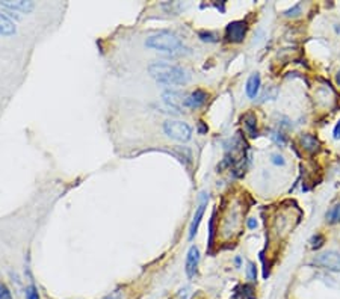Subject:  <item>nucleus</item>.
Masks as SVG:
<instances>
[{
  "label": "nucleus",
  "mask_w": 340,
  "mask_h": 299,
  "mask_svg": "<svg viewBox=\"0 0 340 299\" xmlns=\"http://www.w3.org/2000/svg\"><path fill=\"white\" fill-rule=\"evenodd\" d=\"M148 74L154 79L157 83L162 85H185L189 81V74L182 68L168 62H153L148 65Z\"/></svg>",
  "instance_id": "1"
},
{
  "label": "nucleus",
  "mask_w": 340,
  "mask_h": 299,
  "mask_svg": "<svg viewBox=\"0 0 340 299\" xmlns=\"http://www.w3.org/2000/svg\"><path fill=\"white\" fill-rule=\"evenodd\" d=\"M182 46H183L182 39H180L175 33L168 32V30L157 32L148 36L145 41V47L157 50V52H165V53H174L182 49Z\"/></svg>",
  "instance_id": "2"
},
{
  "label": "nucleus",
  "mask_w": 340,
  "mask_h": 299,
  "mask_svg": "<svg viewBox=\"0 0 340 299\" xmlns=\"http://www.w3.org/2000/svg\"><path fill=\"white\" fill-rule=\"evenodd\" d=\"M164 132L168 137L175 139L178 142H186L192 136V129L183 121H167L164 124Z\"/></svg>",
  "instance_id": "3"
},
{
  "label": "nucleus",
  "mask_w": 340,
  "mask_h": 299,
  "mask_svg": "<svg viewBox=\"0 0 340 299\" xmlns=\"http://www.w3.org/2000/svg\"><path fill=\"white\" fill-rule=\"evenodd\" d=\"M313 265L324 268L333 272H340V252L337 251H327L319 254L313 258Z\"/></svg>",
  "instance_id": "4"
},
{
  "label": "nucleus",
  "mask_w": 340,
  "mask_h": 299,
  "mask_svg": "<svg viewBox=\"0 0 340 299\" xmlns=\"http://www.w3.org/2000/svg\"><path fill=\"white\" fill-rule=\"evenodd\" d=\"M248 26L242 20H237V22H231L226 27V38L230 43H242L244 38L247 35Z\"/></svg>",
  "instance_id": "5"
},
{
  "label": "nucleus",
  "mask_w": 340,
  "mask_h": 299,
  "mask_svg": "<svg viewBox=\"0 0 340 299\" xmlns=\"http://www.w3.org/2000/svg\"><path fill=\"white\" fill-rule=\"evenodd\" d=\"M207 201H209V196L206 193H201V199H199V204L195 210V215H194V219L192 222L189 225V241H192V239L195 237L197 231H198V227H199V222H201V219L204 216V210L207 207Z\"/></svg>",
  "instance_id": "6"
},
{
  "label": "nucleus",
  "mask_w": 340,
  "mask_h": 299,
  "mask_svg": "<svg viewBox=\"0 0 340 299\" xmlns=\"http://www.w3.org/2000/svg\"><path fill=\"white\" fill-rule=\"evenodd\" d=\"M0 5H2L3 8H6V9L20 11V12H25V14L32 12L33 8H35V3L30 2V0H2Z\"/></svg>",
  "instance_id": "7"
},
{
  "label": "nucleus",
  "mask_w": 340,
  "mask_h": 299,
  "mask_svg": "<svg viewBox=\"0 0 340 299\" xmlns=\"http://www.w3.org/2000/svg\"><path fill=\"white\" fill-rule=\"evenodd\" d=\"M198 263H199V251L197 246H191L186 255V263H185V271L186 275L189 278H194L198 269Z\"/></svg>",
  "instance_id": "8"
},
{
  "label": "nucleus",
  "mask_w": 340,
  "mask_h": 299,
  "mask_svg": "<svg viewBox=\"0 0 340 299\" xmlns=\"http://www.w3.org/2000/svg\"><path fill=\"white\" fill-rule=\"evenodd\" d=\"M206 102H207V92H204L203 89H195L194 92H191L189 95H186V98H185V108L198 109V108H201Z\"/></svg>",
  "instance_id": "9"
},
{
  "label": "nucleus",
  "mask_w": 340,
  "mask_h": 299,
  "mask_svg": "<svg viewBox=\"0 0 340 299\" xmlns=\"http://www.w3.org/2000/svg\"><path fill=\"white\" fill-rule=\"evenodd\" d=\"M185 98H186V95L180 94L177 91H167L164 94V102L175 110L185 108Z\"/></svg>",
  "instance_id": "10"
},
{
  "label": "nucleus",
  "mask_w": 340,
  "mask_h": 299,
  "mask_svg": "<svg viewBox=\"0 0 340 299\" xmlns=\"http://www.w3.org/2000/svg\"><path fill=\"white\" fill-rule=\"evenodd\" d=\"M17 32L15 23L12 22L11 18H8L5 14L0 12V35L3 36H11Z\"/></svg>",
  "instance_id": "11"
},
{
  "label": "nucleus",
  "mask_w": 340,
  "mask_h": 299,
  "mask_svg": "<svg viewBox=\"0 0 340 299\" xmlns=\"http://www.w3.org/2000/svg\"><path fill=\"white\" fill-rule=\"evenodd\" d=\"M258 89H260V76H258V73H254V74L250 76V79L247 81L245 91H247V95L250 98H255L257 94H258Z\"/></svg>",
  "instance_id": "12"
},
{
  "label": "nucleus",
  "mask_w": 340,
  "mask_h": 299,
  "mask_svg": "<svg viewBox=\"0 0 340 299\" xmlns=\"http://www.w3.org/2000/svg\"><path fill=\"white\" fill-rule=\"evenodd\" d=\"M299 141H301L303 148H304L306 151H309V153H316V151L319 150V145H321V144H319V141H317V139H316L313 135H303Z\"/></svg>",
  "instance_id": "13"
},
{
  "label": "nucleus",
  "mask_w": 340,
  "mask_h": 299,
  "mask_svg": "<svg viewBox=\"0 0 340 299\" xmlns=\"http://www.w3.org/2000/svg\"><path fill=\"white\" fill-rule=\"evenodd\" d=\"M242 119H244V124H245V129H247L248 135L251 137H255L257 136V118H255V115L250 112V113L244 115Z\"/></svg>",
  "instance_id": "14"
},
{
  "label": "nucleus",
  "mask_w": 340,
  "mask_h": 299,
  "mask_svg": "<svg viewBox=\"0 0 340 299\" xmlns=\"http://www.w3.org/2000/svg\"><path fill=\"white\" fill-rule=\"evenodd\" d=\"M327 221L330 224H339L340 222V203L339 204H334L325 215Z\"/></svg>",
  "instance_id": "15"
},
{
  "label": "nucleus",
  "mask_w": 340,
  "mask_h": 299,
  "mask_svg": "<svg viewBox=\"0 0 340 299\" xmlns=\"http://www.w3.org/2000/svg\"><path fill=\"white\" fill-rule=\"evenodd\" d=\"M310 244H312L310 246H312L313 249H319V248H321V246L325 244V237H324L322 234H316V236L312 237Z\"/></svg>",
  "instance_id": "16"
},
{
  "label": "nucleus",
  "mask_w": 340,
  "mask_h": 299,
  "mask_svg": "<svg viewBox=\"0 0 340 299\" xmlns=\"http://www.w3.org/2000/svg\"><path fill=\"white\" fill-rule=\"evenodd\" d=\"M25 295H26V299H39V293L35 286H28L25 290Z\"/></svg>",
  "instance_id": "17"
},
{
  "label": "nucleus",
  "mask_w": 340,
  "mask_h": 299,
  "mask_svg": "<svg viewBox=\"0 0 340 299\" xmlns=\"http://www.w3.org/2000/svg\"><path fill=\"white\" fill-rule=\"evenodd\" d=\"M199 38H201V41H207V43H216V35L212 33V32H199Z\"/></svg>",
  "instance_id": "18"
},
{
  "label": "nucleus",
  "mask_w": 340,
  "mask_h": 299,
  "mask_svg": "<svg viewBox=\"0 0 340 299\" xmlns=\"http://www.w3.org/2000/svg\"><path fill=\"white\" fill-rule=\"evenodd\" d=\"M0 299H12V293L6 284L0 283Z\"/></svg>",
  "instance_id": "19"
},
{
  "label": "nucleus",
  "mask_w": 340,
  "mask_h": 299,
  "mask_svg": "<svg viewBox=\"0 0 340 299\" xmlns=\"http://www.w3.org/2000/svg\"><path fill=\"white\" fill-rule=\"evenodd\" d=\"M272 139H274V141L278 144V145H284L286 144V136L282 133V132H274V135H272Z\"/></svg>",
  "instance_id": "20"
},
{
  "label": "nucleus",
  "mask_w": 340,
  "mask_h": 299,
  "mask_svg": "<svg viewBox=\"0 0 340 299\" xmlns=\"http://www.w3.org/2000/svg\"><path fill=\"white\" fill-rule=\"evenodd\" d=\"M272 163H275V165H284L286 162H284L283 156H280V154H274V156H272Z\"/></svg>",
  "instance_id": "21"
},
{
  "label": "nucleus",
  "mask_w": 340,
  "mask_h": 299,
  "mask_svg": "<svg viewBox=\"0 0 340 299\" xmlns=\"http://www.w3.org/2000/svg\"><path fill=\"white\" fill-rule=\"evenodd\" d=\"M255 275H257V273H255V266H254L253 263H250V265H248V278L254 281V280H255Z\"/></svg>",
  "instance_id": "22"
},
{
  "label": "nucleus",
  "mask_w": 340,
  "mask_h": 299,
  "mask_svg": "<svg viewBox=\"0 0 340 299\" xmlns=\"http://www.w3.org/2000/svg\"><path fill=\"white\" fill-rule=\"evenodd\" d=\"M299 9H301V5H299V3H296L292 9H289V11H286V15L287 17H290V15H296L295 12H299Z\"/></svg>",
  "instance_id": "23"
},
{
  "label": "nucleus",
  "mask_w": 340,
  "mask_h": 299,
  "mask_svg": "<svg viewBox=\"0 0 340 299\" xmlns=\"http://www.w3.org/2000/svg\"><path fill=\"white\" fill-rule=\"evenodd\" d=\"M333 136H334V139H340V121L336 124V127L333 130Z\"/></svg>",
  "instance_id": "24"
},
{
  "label": "nucleus",
  "mask_w": 340,
  "mask_h": 299,
  "mask_svg": "<svg viewBox=\"0 0 340 299\" xmlns=\"http://www.w3.org/2000/svg\"><path fill=\"white\" fill-rule=\"evenodd\" d=\"M198 132H199V133H201V135L207 132V127H204L203 121H199V123H198Z\"/></svg>",
  "instance_id": "25"
},
{
  "label": "nucleus",
  "mask_w": 340,
  "mask_h": 299,
  "mask_svg": "<svg viewBox=\"0 0 340 299\" xmlns=\"http://www.w3.org/2000/svg\"><path fill=\"white\" fill-rule=\"evenodd\" d=\"M257 227V221H255V219L254 217H251V219H248V228H255Z\"/></svg>",
  "instance_id": "26"
},
{
  "label": "nucleus",
  "mask_w": 340,
  "mask_h": 299,
  "mask_svg": "<svg viewBox=\"0 0 340 299\" xmlns=\"http://www.w3.org/2000/svg\"><path fill=\"white\" fill-rule=\"evenodd\" d=\"M337 83L340 85V71H339V74H337Z\"/></svg>",
  "instance_id": "27"
}]
</instances>
